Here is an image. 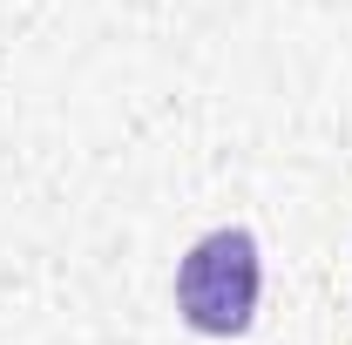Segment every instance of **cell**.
<instances>
[{
  "instance_id": "6da1fadb",
  "label": "cell",
  "mask_w": 352,
  "mask_h": 345,
  "mask_svg": "<svg viewBox=\"0 0 352 345\" xmlns=\"http://www.w3.org/2000/svg\"><path fill=\"white\" fill-rule=\"evenodd\" d=\"M264 298V251L244 223L204 230L176 264V318L197 339H244Z\"/></svg>"
}]
</instances>
